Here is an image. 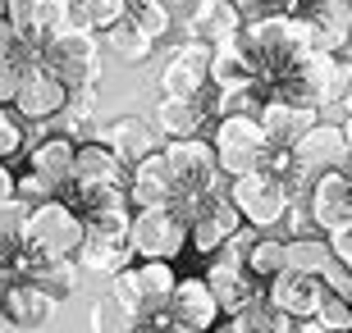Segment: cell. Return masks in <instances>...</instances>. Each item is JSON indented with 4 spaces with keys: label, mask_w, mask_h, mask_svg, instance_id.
Returning a JSON list of instances; mask_svg holds the SVG:
<instances>
[{
    "label": "cell",
    "mask_w": 352,
    "mask_h": 333,
    "mask_svg": "<svg viewBox=\"0 0 352 333\" xmlns=\"http://www.w3.org/2000/svg\"><path fill=\"white\" fill-rule=\"evenodd\" d=\"M129 19L156 41L170 32V5L165 0H129Z\"/></svg>",
    "instance_id": "e575fe53"
},
{
    "label": "cell",
    "mask_w": 352,
    "mask_h": 333,
    "mask_svg": "<svg viewBox=\"0 0 352 333\" xmlns=\"http://www.w3.org/2000/svg\"><path fill=\"white\" fill-rule=\"evenodd\" d=\"M78 265L91 269V274H115V269H124L133 260V246L119 242V238H96V233H82L78 242Z\"/></svg>",
    "instance_id": "603a6c76"
},
{
    "label": "cell",
    "mask_w": 352,
    "mask_h": 333,
    "mask_svg": "<svg viewBox=\"0 0 352 333\" xmlns=\"http://www.w3.org/2000/svg\"><path fill=\"white\" fill-rule=\"evenodd\" d=\"M0 10H5L10 27L19 32V41L32 46V51L51 37L55 27H65L69 19H74V14H69V0H5Z\"/></svg>",
    "instance_id": "8fae6325"
},
{
    "label": "cell",
    "mask_w": 352,
    "mask_h": 333,
    "mask_svg": "<svg viewBox=\"0 0 352 333\" xmlns=\"http://www.w3.org/2000/svg\"><path fill=\"white\" fill-rule=\"evenodd\" d=\"M129 246L142 260H174L188 246V215L179 205H138L129 219Z\"/></svg>",
    "instance_id": "5b68a950"
},
{
    "label": "cell",
    "mask_w": 352,
    "mask_h": 333,
    "mask_svg": "<svg viewBox=\"0 0 352 333\" xmlns=\"http://www.w3.org/2000/svg\"><path fill=\"white\" fill-rule=\"evenodd\" d=\"M343 51H348V55H352V37H348V46H343Z\"/></svg>",
    "instance_id": "f5cc1de1"
},
{
    "label": "cell",
    "mask_w": 352,
    "mask_h": 333,
    "mask_svg": "<svg viewBox=\"0 0 352 333\" xmlns=\"http://www.w3.org/2000/svg\"><path fill=\"white\" fill-rule=\"evenodd\" d=\"M325 283H320V274H307V269H279L274 279L261 283V297L270 301L274 310H284L288 320H302V315H316V306L325 301Z\"/></svg>",
    "instance_id": "ba28073f"
},
{
    "label": "cell",
    "mask_w": 352,
    "mask_h": 333,
    "mask_svg": "<svg viewBox=\"0 0 352 333\" xmlns=\"http://www.w3.org/2000/svg\"><path fill=\"white\" fill-rule=\"evenodd\" d=\"M238 229V210L229 196H206V201L197 205L192 215H188V242L201 251V256H215V246Z\"/></svg>",
    "instance_id": "5bb4252c"
},
{
    "label": "cell",
    "mask_w": 352,
    "mask_h": 333,
    "mask_svg": "<svg viewBox=\"0 0 352 333\" xmlns=\"http://www.w3.org/2000/svg\"><path fill=\"white\" fill-rule=\"evenodd\" d=\"M165 5H170V10H174V5H183V0H165Z\"/></svg>",
    "instance_id": "816d5d0a"
},
{
    "label": "cell",
    "mask_w": 352,
    "mask_h": 333,
    "mask_svg": "<svg viewBox=\"0 0 352 333\" xmlns=\"http://www.w3.org/2000/svg\"><path fill=\"white\" fill-rule=\"evenodd\" d=\"M165 160H170L174 187H179L174 205H179L183 215H192L206 196L220 192L224 169H220V160H215V146L201 141V133H197V137H170L165 141Z\"/></svg>",
    "instance_id": "6da1fadb"
},
{
    "label": "cell",
    "mask_w": 352,
    "mask_h": 333,
    "mask_svg": "<svg viewBox=\"0 0 352 333\" xmlns=\"http://www.w3.org/2000/svg\"><path fill=\"white\" fill-rule=\"evenodd\" d=\"M311 23V37H316V51H329L339 55L352 37V0H307V14Z\"/></svg>",
    "instance_id": "2e32d148"
},
{
    "label": "cell",
    "mask_w": 352,
    "mask_h": 333,
    "mask_svg": "<svg viewBox=\"0 0 352 333\" xmlns=\"http://www.w3.org/2000/svg\"><path fill=\"white\" fill-rule=\"evenodd\" d=\"M138 288H142V310L165 306V297H170V288H174L170 260H142V265H138Z\"/></svg>",
    "instance_id": "836d02e7"
},
{
    "label": "cell",
    "mask_w": 352,
    "mask_h": 333,
    "mask_svg": "<svg viewBox=\"0 0 352 333\" xmlns=\"http://www.w3.org/2000/svg\"><path fill=\"white\" fill-rule=\"evenodd\" d=\"M343 137H348V151H352V115H348V124H343Z\"/></svg>",
    "instance_id": "c3c4849f"
},
{
    "label": "cell",
    "mask_w": 352,
    "mask_h": 333,
    "mask_svg": "<svg viewBox=\"0 0 352 333\" xmlns=\"http://www.w3.org/2000/svg\"><path fill=\"white\" fill-rule=\"evenodd\" d=\"M23 215H28V201H19V196H0V242H5V246L19 242Z\"/></svg>",
    "instance_id": "8d00e7d4"
},
{
    "label": "cell",
    "mask_w": 352,
    "mask_h": 333,
    "mask_svg": "<svg viewBox=\"0 0 352 333\" xmlns=\"http://www.w3.org/2000/svg\"><path fill=\"white\" fill-rule=\"evenodd\" d=\"M334 256L329 251L325 238H316V233H302V238H288L284 242V265L288 269H307V274H320V265Z\"/></svg>",
    "instance_id": "f1b7e54d"
},
{
    "label": "cell",
    "mask_w": 352,
    "mask_h": 333,
    "mask_svg": "<svg viewBox=\"0 0 352 333\" xmlns=\"http://www.w3.org/2000/svg\"><path fill=\"white\" fill-rule=\"evenodd\" d=\"M165 310L188 333H210V324H220V315H224L206 279H174L170 297H165Z\"/></svg>",
    "instance_id": "30bf717a"
},
{
    "label": "cell",
    "mask_w": 352,
    "mask_h": 333,
    "mask_svg": "<svg viewBox=\"0 0 352 333\" xmlns=\"http://www.w3.org/2000/svg\"><path fill=\"white\" fill-rule=\"evenodd\" d=\"M0 196H14V174L5 169V160H0Z\"/></svg>",
    "instance_id": "f6af8a7d"
},
{
    "label": "cell",
    "mask_w": 352,
    "mask_h": 333,
    "mask_svg": "<svg viewBox=\"0 0 352 333\" xmlns=\"http://www.w3.org/2000/svg\"><path fill=\"white\" fill-rule=\"evenodd\" d=\"M343 174H348V183H352V155H348V165H343Z\"/></svg>",
    "instance_id": "f907efd6"
},
{
    "label": "cell",
    "mask_w": 352,
    "mask_h": 333,
    "mask_svg": "<svg viewBox=\"0 0 352 333\" xmlns=\"http://www.w3.org/2000/svg\"><path fill=\"white\" fill-rule=\"evenodd\" d=\"M224 196L234 201L238 219H248L256 233H270L279 229V219H284L288 210V187L279 174H270V169H248V174H229V187H224Z\"/></svg>",
    "instance_id": "3957f363"
},
{
    "label": "cell",
    "mask_w": 352,
    "mask_h": 333,
    "mask_svg": "<svg viewBox=\"0 0 352 333\" xmlns=\"http://www.w3.org/2000/svg\"><path fill=\"white\" fill-rule=\"evenodd\" d=\"M28 283H37L55 301H65L78 288V265H74V256H28Z\"/></svg>",
    "instance_id": "44dd1931"
},
{
    "label": "cell",
    "mask_w": 352,
    "mask_h": 333,
    "mask_svg": "<svg viewBox=\"0 0 352 333\" xmlns=\"http://www.w3.org/2000/svg\"><path fill=\"white\" fill-rule=\"evenodd\" d=\"M210 333H234V329H229V324H210Z\"/></svg>",
    "instance_id": "681fc988"
},
{
    "label": "cell",
    "mask_w": 352,
    "mask_h": 333,
    "mask_svg": "<svg viewBox=\"0 0 352 333\" xmlns=\"http://www.w3.org/2000/svg\"><path fill=\"white\" fill-rule=\"evenodd\" d=\"M243 78H256V73H252L248 51H243L234 37H229V41H215V46H210V65H206V82L229 87V82H243Z\"/></svg>",
    "instance_id": "cb8c5ba5"
},
{
    "label": "cell",
    "mask_w": 352,
    "mask_h": 333,
    "mask_svg": "<svg viewBox=\"0 0 352 333\" xmlns=\"http://www.w3.org/2000/svg\"><path fill=\"white\" fill-rule=\"evenodd\" d=\"M288 333H329V329L316 320V315H302V320H293V329H288Z\"/></svg>",
    "instance_id": "ee69618b"
},
{
    "label": "cell",
    "mask_w": 352,
    "mask_h": 333,
    "mask_svg": "<svg viewBox=\"0 0 352 333\" xmlns=\"http://www.w3.org/2000/svg\"><path fill=\"white\" fill-rule=\"evenodd\" d=\"M19 151H23V124L14 119L10 105H0V160H10Z\"/></svg>",
    "instance_id": "f35d334b"
},
{
    "label": "cell",
    "mask_w": 352,
    "mask_h": 333,
    "mask_svg": "<svg viewBox=\"0 0 352 333\" xmlns=\"http://www.w3.org/2000/svg\"><path fill=\"white\" fill-rule=\"evenodd\" d=\"M265 96H270V91H265L261 78L229 82V87H220V105H215V115H256Z\"/></svg>",
    "instance_id": "83f0119b"
},
{
    "label": "cell",
    "mask_w": 352,
    "mask_h": 333,
    "mask_svg": "<svg viewBox=\"0 0 352 333\" xmlns=\"http://www.w3.org/2000/svg\"><path fill=\"white\" fill-rule=\"evenodd\" d=\"M206 65H210V46L206 41H188L170 55V65L160 69V96H201L206 87Z\"/></svg>",
    "instance_id": "4fadbf2b"
},
{
    "label": "cell",
    "mask_w": 352,
    "mask_h": 333,
    "mask_svg": "<svg viewBox=\"0 0 352 333\" xmlns=\"http://www.w3.org/2000/svg\"><path fill=\"white\" fill-rule=\"evenodd\" d=\"M256 124L265 128L270 146H293V141L316 124V105H298V101H288V96L274 91V96H265V101H261Z\"/></svg>",
    "instance_id": "9a60e30c"
},
{
    "label": "cell",
    "mask_w": 352,
    "mask_h": 333,
    "mask_svg": "<svg viewBox=\"0 0 352 333\" xmlns=\"http://www.w3.org/2000/svg\"><path fill=\"white\" fill-rule=\"evenodd\" d=\"M307 210H311V224L320 233H334L343 224H352V183L343 169H325L316 174L311 187H307Z\"/></svg>",
    "instance_id": "9c48e42d"
},
{
    "label": "cell",
    "mask_w": 352,
    "mask_h": 333,
    "mask_svg": "<svg viewBox=\"0 0 352 333\" xmlns=\"http://www.w3.org/2000/svg\"><path fill=\"white\" fill-rule=\"evenodd\" d=\"M87 324H91V333H138V310H129L119 297L105 292L101 301L91 306Z\"/></svg>",
    "instance_id": "4dcf8cb0"
},
{
    "label": "cell",
    "mask_w": 352,
    "mask_h": 333,
    "mask_svg": "<svg viewBox=\"0 0 352 333\" xmlns=\"http://www.w3.org/2000/svg\"><path fill=\"white\" fill-rule=\"evenodd\" d=\"M10 105L19 110V119H55L69 105V87L41 60L19 65V82H14Z\"/></svg>",
    "instance_id": "52a82bcc"
},
{
    "label": "cell",
    "mask_w": 352,
    "mask_h": 333,
    "mask_svg": "<svg viewBox=\"0 0 352 333\" xmlns=\"http://www.w3.org/2000/svg\"><path fill=\"white\" fill-rule=\"evenodd\" d=\"M243 269H248L256 283L274 279L284 269V238H252L248 256H243Z\"/></svg>",
    "instance_id": "f546056e"
},
{
    "label": "cell",
    "mask_w": 352,
    "mask_h": 333,
    "mask_svg": "<svg viewBox=\"0 0 352 333\" xmlns=\"http://www.w3.org/2000/svg\"><path fill=\"white\" fill-rule=\"evenodd\" d=\"M37 60L51 69L65 87H91V82H101V51H96V37H91V27L74 23V19H69L65 27H55L51 37L41 41Z\"/></svg>",
    "instance_id": "7a4b0ae2"
},
{
    "label": "cell",
    "mask_w": 352,
    "mask_h": 333,
    "mask_svg": "<svg viewBox=\"0 0 352 333\" xmlns=\"http://www.w3.org/2000/svg\"><path fill=\"white\" fill-rule=\"evenodd\" d=\"M229 329H234V333H288V329H293V320H288L284 310H274L270 301L261 297V301L234 310V315H229Z\"/></svg>",
    "instance_id": "484cf974"
},
{
    "label": "cell",
    "mask_w": 352,
    "mask_h": 333,
    "mask_svg": "<svg viewBox=\"0 0 352 333\" xmlns=\"http://www.w3.org/2000/svg\"><path fill=\"white\" fill-rule=\"evenodd\" d=\"M320 283H325L334 297H348V301H352V269L343 265L339 256H329L325 265H320Z\"/></svg>",
    "instance_id": "ab89813d"
},
{
    "label": "cell",
    "mask_w": 352,
    "mask_h": 333,
    "mask_svg": "<svg viewBox=\"0 0 352 333\" xmlns=\"http://www.w3.org/2000/svg\"><path fill=\"white\" fill-rule=\"evenodd\" d=\"M110 297H119L129 310H138V315H142V288H138V269H129V265L115 269V274H110Z\"/></svg>",
    "instance_id": "74e56055"
},
{
    "label": "cell",
    "mask_w": 352,
    "mask_h": 333,
    "mask_svg": "<svg viewBox=\"0 0 352 333\" xmlns=\"http://www.w3.org/2000/svg\"><path fill=\"white\" fill-rule=\"evenodd\" d=\"M156 124L165 137H197L206 124V105H197V96H160Z\"/></svg>",
    "instance_id": "7402d4cb"
},
{
    "label": "cell",
    "mask_w": 352,
    "mask_h": 333,
    "mask_svg": "<svg viewBox=\"0 0 352 333\" xmlns=\"http://www.w3.org/2000/svg\"><path fill=\"white\" fill-rule=\"evenodd\" d=\"M74 137H46L32 151V169H37L41 179L51 183V187H60V183H69V174H74Z\"/></svg>",
    "instance_id": "d4e9b609"
},
{
    "label": "cell",
    "mask_w": 352,
    "mask_h": 333,
    "mask_svg": "<svg viewBox=\"0 0 352 333\" xmlns=\"http://www.w3.org/2000/svg\"><path fill=\"white\" fill-rule=\"evenodd\" d=\"M19 242H23L28 256H74L82 242V219L69 205H60L55 196H46L23 215Z\"/></svg>",
    "instance_id": "277c9868"
},
{
    "label": "cell",
    "mask_w": 352,
    "mask_h": 333,
    "mask_svg": "<svg viewBox=\"0 0 352 333\" xmlns=\"http://www.w3.org/2000/svg\"><path fill=\"white\" fill-rule=\"evenodd\" d=\"M19 46H23V41H19V32L10 27V19H5V10H0V60H14Z\"/></svg>",
    "instance_id": "b9f144b4"
},
{
    "label": "cell",
    "mask_w": 352,
    "mask_h": 333,
    "mask_svg": "<svg viewBox=\"0 0 352 333\" xmlns=\"http://www.w3.org/2000/svg\"><path fill=\"white\" fill-rule=\"evenodd\" d=\"M316 320L325 324L329 333H352V301H348V297L325 292V301L316 306Z\"/></svg>",
    "instance_id": "d590c367"
},
{
    "label": "cell",
    "mask_w": 352,
    "mask_h": 333,
    "mask_svg": "<svg viewBox=\"0 0 352 333\" xmlns=\"http://www.w3.org/2000/svg\"><path fill=\"white\" fill-rule=\"evenodd\" d=\"M210 146H215V160H220L224 174H248V169H261L270 137L256 124V115H220Z\"/></svg>",
    "instance_id": "8992f818"
},
{
    "label": "cell",
    "mask_w": 352,
    "mask_h": 333,
    "mask_svg": "<svg viewBox=\"0 0 352 333\" xmlns=\"http://www.w3.org/2000/svg\"><path fill=\"white\" fill-rule=\"evenodd\" d=\"M192 27H197V37H201V41H229V37H238V27H243L238 0H215V5H210Z\"/></svg>",
    "instance_id": "4316f807"
},
{
    "label": "cell",
    "mask_w": 352,
    "mask_h": 333,
    "mask_svg": "<svg viewBox=\"0 0 352 333\" xmlns=\"http://www.w3.org/2000/svg\"><path fill=\"white\" fill-rule=\"evenodd\" d=\"M124 179H129V169L115 160V151H110L105 141H87V146L74 151V174H69L74 187H91V183H124Z\"/></svg>",
    "instance_id": "ffe728a7"
},
{
    "label": "cell",
    "mask_w": 352,
    "mask_h": 333,
    "mask_svg": "<svg viewBox=\"0 0 352 333\" xmlns=\"http://www.w3.org/2000/svg\"><path fill=\"white\" fill-rule=\"evenodd\" d=\"M96 141H105L124 169H129L133 160H142L146 151H156V133H151V124H146V119H138V115L110 119V124L96 133Z\"/></svg>",
    "instance_id": "d6986e66"
},
{
    "label": "cell",
    "mask_w": 352,
    "mask_h": 333,
    "mask_svg": "<svg viewBox=\"0 0 352 333\" xmlns=\"http://www.w3.org/2000/svg\"><path fill=\"white\" fill-rule=\"evenodd\" d=\"M105 41H110V51L124 55V60H146V55H151V46H156V37H146V32L133 23L129 14H124L119 23L105 27Z\"/></svg>",
    "instance_id": "1f68e13d"
},
{
    "label": "cell",
    "mask_w": 352,
    "mask_h": 333,
    "mask_svg": "<svg viewBox=\"0 0 352 333\" xmlns=\"http://www.w3.org/2000/svg\"><path fill=\"white\" fill-rule=\"evenodd\" d=\"M243 5H265V10H274V5H293V0H243Z\"/></svg>",
    "instance_id": "bcb514c9"
},
{
    "label": "cell",
    "mask_w": 352,
    "mask_h": 333,
    "mask_svg": "<svg viewBox=\"0 0 352 333\" xmlns=\"http://www.w3.org/2000/svg\"><path fill=\"white\" fill-rule=\"evenodd\" d=\"M14 82H19V65L14 60H0V105H10Z\"/></svg>",
    "instance_id": "7bdbcfd3"
},
{
    "label": "cell",
    "mask_w": 352,
    "mask_h": 333,
    "mask_svg": "<svg viewBox=\"0 0 352 333\" xmlns=\"http://www.w3.org/2000/svg\"><path fill=\"white\" fill-rule=\"evenodd\" d=\"M124 192H129L133 210H138V205H170L174 196H179V187H174V174H170V160H165V151H160V146L129 165Z\"/></svg>",
    "instance_id": "7c38bea8"
},
{
    "label": "cell",
    "mask_w": 352,
    "mask_h": 333,
    "mask_svg": "<svg viewBox=\"0 0 352 333\" xmlns=\"http://www.w3.org/2000/svg\"><path fill=\"white\" fill-rule=\"evenodd\" d=\"M206 283H210V292H215V301H220L224 315H234V310L261 301V283L252 279L243 265H229V260H210Z\"/></svg>",
    "instance_id": "e0dca14e"
},
{
    "label": "cell",
    "mask_w": 352,
    "mask_h": 333,
    "mask_svg": "<svg viewBox=\"0 0 352 333\" xmlns=\"http://www.w3.org/2000/svg\"><path fill=\"white\" fill-rule=\"evenodd\" d=\"M0 5H5V0H0Z\"/></svg>",
    "instance_id": "db71d44e"
},
{
    "label": "cell",
    "mask_w": 352,
    "mask_h": 333,
    "mask_svg": "<svg viewBox=\"0 0 352 333\" xmlns=\"http://www.w3.org/2000/svg\"><path fill=\"white\" fill-rule=\"evenodd\" d=\"M51 192H55V187L41 179L37 169H32V174H23V179H14V196H19V201H46Z\"/></svg>",
    "instance_id": "60d3db41"
},
{
    "label": "cell",
    "mask_w": 352,
    "mask_h": 333,
    "mask_svg": "<svg viewBox=\"0 0 352 333\" xmlns=\"http://www.w3.org/2000/svg\"><path fill=\"white\" fill-rule=\"evenodd\" d=\"M5 320L19 324V329H46L55 315V297H46L37 288V283H28V279H14L10 288H5Z\"/></svg>",
    "instance_id": "ac0fdd59"
},
{
    "label": "cell",
    "mask_w": 352,
    "mask_h": 333,
    "mask_svg": "<svg viewBox=\"0 0 352 333\" xmlns=\"http://www.w3.org/2000/svg\"><path fill=\"white\" fill-rule=\"evenodd\" d=\"M69 14H74V23L105 32L110 23H119L129 14V0H69Z\"/></svg>",
    "instance_id": "d6a6232c"
},
{
    "label": "cell",
    "mask_w": 352,
    "mask_h": 333,
    "mask_svg": "<svg viewBox=\"0 0 352 333\" xmlns=\"http://www.w3.org/2000/svg\"><path fill=\"white\" fill-rule=\"evenodd\" d=\"M339 105H343V110H348V115H352V82H348V87H343V96H339Z\"/></svg>",
    "instance_id": "7dc6e473"
}]
</instances>
